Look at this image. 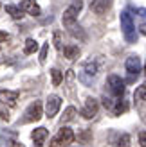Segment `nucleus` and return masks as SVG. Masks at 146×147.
I'll use <instances>...</instances> for the list:
<instances>
[{"label": "nucleus", "mask_w": 146, "mask_h": 147, "mask_svg": "<svg viewBox=\"0 0 146 147\" xmlns=\"http://www.w3.org/2000/svg\"><path fill=\"white\" fill-rule=\"evenodd\" d=\"M137 13H139L141 16H144V18H146V9H137Z\"/></svg>", "instance_id": "cd10ccee"}, {"label": "nucleus", "mask_w": 146, "mask_h": 147, "mask_svg": "<svg viewBox=\"0 0 146 147\" xmlns=\"http://www.w3.org/2000/svg\"><path fill=\"white\" fill-rule=\"evenodd\" d=\"M74 140V131L70 127H61L60 131L56 133V136H53L49 147H63V145H69Z\"/></svg>", "instance_id": "7ed1b4c3"}, {"label": "nucleus", "mask_w": 146, "mask_h": 147, "mask_svg": "<svg viewBox=\"0 0 146 147\" xmlns=\"http://www.w3.org/2000/svg\"><path fill=\"white\" fill-rule=\"evenodd\" d=\"M0 119H2V120H9V108H7L2 100H0Z\"/></svg>", "instance_id": "412c9836"}, {"label": "nucleus", "mask_w": 146, "mask_h": 147, "mask_svg": "<svg viewBox=\"0 0 146 147\" xmlns=\"http://www.w3.org/2000/svg\"><path fill=\"white\" fill-rule=\"evenodd\" d=\"M121 29L123 32H125V38L130 41V43H135L137 36H135V27H134V20H132V14H130L128 11H123L121 13Z\"/></svg>", "instance_id": "f03ea898"}, {"label": "nucleus", "mask_w": 146, "mask_h": 147, "mask_svg": "<svg viewBox=\"0 0 146 147\" xmlns=\"http://www.w3.org/2000/svg\"><path fill=\"white\" fill-rule=\"evenodd\" d=\"M36 50H38V43H36L33 38H27L25 40V45H24V54H34Z\"/></svg>", "instance_id": "dca6fc26"}, {"label": "nucleus", "mask_w": 146, "mask_h": 147, "mask_svg": "<svg viewBox=\"0 0 146 147\" xmlns=\"http://www.w3.org/2000/svg\"><path fill=\"white\" fill-rule=\"evenodd\" d=\"M50 76H53V84H54V86H58V84L63 81V74L58 70V68H53V70H50Z\"/></svg>", "instance_id": "aec40b11"}, {"label": "nucleus", "mask_w": 146, "mask_h": 147, "mask_svg": "<svg viewBox=\"0 0 146 147\" xmlns=\"http://www.w3.org/2000/svg\"><path fill=\"white\" fill-rule=\"evenodd\" d=\"M112 2L114 0H94L90 4V11L96 13V14H105L112 7Z\"/></svg>", "instance_id": "9b49d317"}, {"label": "nucleus", "mask_w": 146, "mask_h": 147, "mask_svg": "<svg viewBox=\"0 0 146 147\" xmlns=\"http://www.w3.org/2000/svg\"><path fill=\"white\" fill-rule=\"evenodd\" d=\"M98 72H99V67H98V63L96 61H89V63H85V67L83 70L79 72V81L85 84H90L94 77L98 76Z\"/></svg>", "instance_id": "20e7f679"}, {"label": "nucleus", "mask_w": 146, "mask_h": 147, "mask_svg": "<svg viewBox=\"0 0 146 147\" xmlns=\"http://www.w3.org/2000/svg\"><path fill=\"white\" fill-rule=\"evenodd\" d=\"M60 106H61V97H58V95H49L47 102H45V115L49 119H53V117L58 113Z\"/></svg>", "instance_id": "6e6552de"}, {"label": "nucleus", "mask_w": 146, "mask_h": 147, "mask_svg": "<svg viewBox=\"0 0 146 147\" xmlns=\"http://www.w3.org/2000/svg\"><path fill=\"white\" fill-rule=\"evenodd\" d=\"M63 54L67 59H78V56H79V47L76 45H67V47H63Z\"/></svg>", "instance_id": "4468645a"}, {"label": "nucleus", "mask_w": 146, "mask_h": 147, "mask_svg": "<svg viewBox=\"0 0 146 147\" xmlns=\"http://www.w3.org/2000/svg\"><path fill=\"white\" fill-rule=\"evenodd\" d=\"M125 67H126V72L130 74L132 77H137L139 76V72H141V59L137 56H130L126 63H125Z\"/></svg>", "instance_id": "9d476101"}, {"label": "nucleus", "mask_w": 146, "mask_h": 147, "mask_svg": "<svg viewBox=\"0 0 146 147\" xmlns=\"http://www.w3.org/2000/svg\"><path fill=\"white\" fill-rule=\"evenodd\" d=\"M20 11L22 13H27V14H33V16H40L42 14V9H40V5L34 2V0H24L20 5Z\"/></svg>", "instance_id": "1a4fd4ad"}, {"label": "nucleus", "mask_w": 146, "mask_h": 147, "mask_svg": "<svg viewBox=\"0 0 146 147\" xmlns=\"http://www.w3.org/2000/svg\"><path fill=\"white\" fill-rule=\"evenodd\" d=\"M98 109H99V102H98V99L89 97V99L85 100L83 108H81V115H83V119H87V120L94 119V117L98 115Z\"/></svg>", "instance_id": "0eeeda50"}, {"label": "nucleus", "mask_w": 146, "mask_h": 147, "mask_svg": "<svg viewBox=\"0 0 146 147\" xmlns=\"http://www.w3.org/2000/svg\"><path fill=\"white\" fill-rule=\"evenodd\" d=\"M7 40H9V34L4 32V31H0V45H2V43H5Z\"/></svg>", "instance_id": "393cba45"}, {"label": "nucleus", "mask_w": 146, "mask_h": 147, "mask_svg": "<svg viewBox=\"0 0 146 147\" xmlns=\"http://www.w3.org/2000/svg\"><path fill=\"white\" fill-rule=\"evenodd\" d=\"M110 111H112L114 115H121L123 111H126V104L123 102V99H117V100H114V102H112Z\"/></svg>", "instance_id": "2eb2a0df"}, {"label": "nucleus", "mask_w": 146, "mask_h": 147, "mask_svg": "<svg viewBox=\"0 0 146 147\" xmlns=\"http://www.w3.org/2000/svg\"><path fill=\"white\" fill-rule=\"evenodd\" d=\"M5 13H9L14 20H20L22 16H24V13L20 11V7H18V5H5Z\"/></svg>", "instance_id": "f3484780"}, {"label": "nucleus", "mask_w": 146, "mask_h": 147, "mask_svg": "<svg viewBox=\"0 0 146 147\" xmlns=\"http://www.w3.org/2000/svg\"><path fill=\"white\" fill-rule=\"evenodd\" d=\"M47 54H49V43H45V45L42 47V52H40V63L42 65L47 61Z\"/></svg>", "instance_id": "5701e85b"}, {"label": "nucleus", "mask_w": 146, "mask_h": 147, "mask_svg": "<svg viewBox=\"0 0 146 147\" xmlns=\"http://www.w3.org/2000/svg\"><path fill=\"white\" fill-rule=\"evenodd\" d=\"M42 115H43V111H42V102L34 100L33 104H29V108L25 109L22 122H38L42 119Z\"/></svg>", "instance_id": "39448f33"}, {"label": "nucleus", "mask_w": 146, "mask_h": 147, "mask_svg": "<svg viewBox=\"0 0 146 147\" xmlns=\"http://www.w3.org/2000/svg\"><path fill=\"white\" fill-rule=\"evenodd\" d=\"M0 99H2L4 104H9V106L13 108V106H16V100H18V92L0 90Z\"/></svg>", "instance_id": "ddd939ff"}, {"label": "nucleus", "mask_w": 146, "mask_h": 147, "mask_svg": "<svg viewBox=\"0 0 146 147\" xmlns=\"http://www.w3.org/2000/svg\"><path fill=\"white\" fill-rule=\"evenodd\" d=\"M117 147H130V136L126 133H123L119 136V140H117Z\"/></svg>", "instance_id": "4be33fe9"}, {"label": "nucleus", "mask_w": 146, "mask_h": 147, "mask_svg": "<svg viewBox=\"0 0 146 147\" xmlns=\"http://www.w3.org/2000/svg\"><path fill=\"white\" fill-rule=\"evenodd\" d=\"M11 147H25V145H24V144H20V142H13Z\"/></svg>", "instance_id": "a878e982"}, {"label": "nucleus", "mask_w": 146, "mask_h": 147, "mask_svg": "<svg viewBox=\"0 0 146 147\" xmlns=\"http://www.w3.org/2000/svg\"><path fill=\"white\" fill-rule=\"evenodd\" d=\"M81 7H83V0H74L67 9L63 11V16H61V22H63V25L65 27H72L76 24V20H78V14L79 11H81Z\"/></svg>", "instance_id": "f257e3e1"}, {"label": "nucleus", "mask_w": 146, "mask_h": 147, "mask_svg": "<svg viewBox=\"0 0 146 147\" xmlns=\"http://www.w3.org/2000/svg\"><path fill=\"white\" fill-rule=\"evenodd\" d=\"M144 74H146V65H144Z\"/></svg>", "instance_id": "c85d7f7f"}, {"label": "nucleus", "mask_w": 146, "mask_h": 147, "mask_svg": "<svg viewBox=\"0 0 146 147\" xmlns=\"http://www.w3.org/2000/svg\"><path fill=\"white\" fill-rule=\"evenodd\" d=\"M141 34H144V36H146V22L141 25Z\"/></svg>", "instance_id": "bb28decb"}, {"label": "nucleus", "mask_w": 146, "mask_h": 147, "mask_svg": "<svg viewBox=\"0 0 146 147\" xmlns=\"http://www.w3.org/2000/svg\"><path fill=\"white\" fill-rule=\"evenodd\" d=\"M47 136H49V131L45 127H36L33 133H31V138H33V142H34L36 147H42L43 144H45Z\"/></svg>", "instance_id": "f8f14e48"}, {"label": "nucleus", "mask_w": 146, "mask_h": 147, "mask_svg": "<svg viewBox=\"0 0 146 147\" xmlns=\"http://www.w3.org/2000/svg\"><path fill=\"white\" fill-rule=\"evenodd\" d=\"M74 115H76V108L69 106L67 109H65V113H63V119H61V126H63V122H70L72 119H74Z\"/></svg>", "instance_id": "a211bd4d"}, {"label": "nucleus", "mask_w": 146, "mask_h": 147, "mask_svg": "<svg viewBox=\"0 0 146 147\" xmlns=\"http://www.w3.org/2000/svg\"><path fill=\"white\" fill-rule=\"evenodd\" d=\"M134 99L135 100H146V84H141L137 88L135 93H134Z\"/></svg>", "instance_id": "6ab92c4d"}, {"label": "nucleus", "mask_w": 146, "mask_h": 147, "mask_svg": "<svg viewBox=\"0 0 146 147\" xmlns=\"http://www.w3.org/2000/svg\"><path fill=\"white\" fill-rule=\"evenodd\" d=\"M139 144H141V147H146V131L139 133Z\"/></svg>", "instance_id": "b1692460"}, {"label": "nucleus", "mask_w": 146, "mask_h": 147, "mask_svg": "<svg viewBox=\"0 0 146 147\" xmlns=\"http://www.w3.org/2000/svg\"><path fill=\"white\" fill-rule=\"evenodd\" d=\"M106 83H108V90H110L117 99H121L123 97V93H125V81H123L119 76H108V79H106Z\"/></svg>", "instance_id": "423d86ee"}]
</instances>
